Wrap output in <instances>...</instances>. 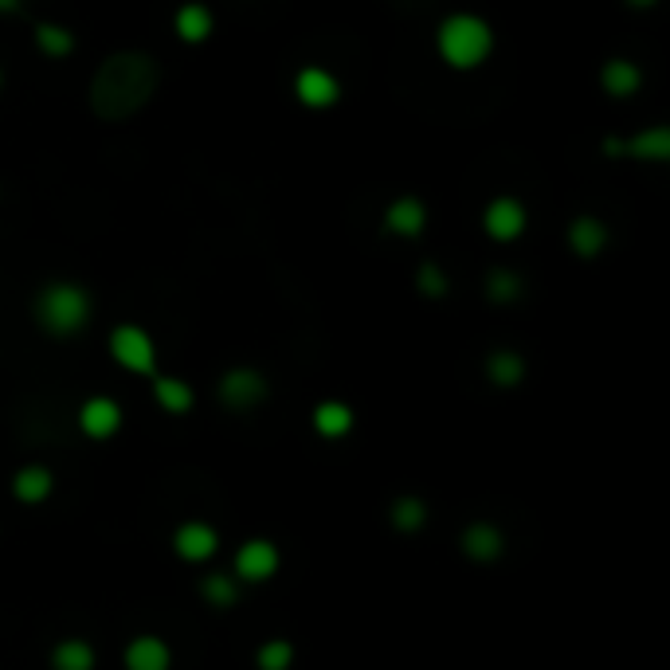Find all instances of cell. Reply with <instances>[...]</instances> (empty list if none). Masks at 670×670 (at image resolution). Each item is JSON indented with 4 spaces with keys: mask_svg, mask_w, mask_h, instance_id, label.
Segmentation results:
<instances>
[{
    "mask_svg": "<svg viewBox=\"0 0 670 670\" xmlns=\"http://www.w3.org/2000/svg\"><path fill=\"white\" fill-rule=\"evenodd\" d=\"M106 349H111L114 365L134 372V377H153L158 372V342L138 322H118L111 337H106Z\"/></svg>",
    "mask_w": 670,
    "mask_h": 670,
    "instance_id": "277c9868",
    "label": "cell"
},
{
    "mask_svg": "<svg viewBox=\"0 0 670 670\" xmlns=\"http://www.w3.org/2000/svg\"><path fill=\"white\" fill-rule=\"evenodd\" d=\"M36 322L47 330L51 337H71L79 330H86V322L94 317V302L86 294V287L79 282H47L44 290L36 294Z\"/></svg>",
    "mask_w": 670,
    "mask_h": 670,
    "instance_id": "3957f363",
    "label": "cell"
},
{
    "mask_svg": "<svg viewBox=\"0 0 670 670\" xmlns=\"http://www.w3.org/2000/svg\"><path fill=\"white\" fill-rule=\"evenodd\" d=\"M459 550H463L466 561H475V565H494L506 553V538L494 521H471L463 530V538H459Z\"/></svg>",
    "mask_w": 670,
    "mask_h": 670,
    "instance_id": "7c38bea8",
    "label": "cell"
},
{
    "mask_svg": "<svg viewBox=\"0 0 670 670\" xmlns=\"http://www.w3.org/2000/svg\"><path fill=\"white\" fill-rule=\"evenodd\" d=\"M282 568V550L270 538H247L240 541V550L232 557V577L240 585H267L279 577Z\"/></svg>",
    "mask_w": 670,
    "mask_h": 670,
    "instance_id": "5b68a950",
    "label": "cell"
},
{
    "mask_svg": "<svg viewBox=\"0 0 670 670\" xmlns=\"http://www.w3.org/2000/svg\"><path fill=\"white\" fill-rule=\"evenodd\" d=\"M389 521H392V530L419 533L428 525V503H424L419 494H401V498L389 506Z\"/></svg>",
    "mask_w": 670,
    "mask_h": 670,
    "instance_id": "603a6c76",
    "label": "cell"
},
{
    "mask_svg": "<svg viewBox=\"0 0 670 670\" xmlns=\"http://www.w3.org/2000/svg\"><path fill=\"white\" fill-rule=\"evenodd\" d=\"M122 667L126 670H173V647L161 635L141 632L122 647Z\"/></svg>",
    "mask_w": 670,
    "mask_h": 670,
    "instance_id": "8fae6325",
    "label": "cell"
},
{
    "mask_svg": "<svg viewBox=\"0 0 670 670\" xmlns=\"http://www.w3.org/2000/svg\"><path fill=\"white\" fill-rule=\"evenodd\" d=\"M624 158L662 165V161L670 158V130L667 126H647V130L635 134V138H624Z\"/></svg>",
    "mask_w": 670,
    "mask_h": 670,
    "instance_id": "44dd1931",
    "label": "cell"
},
{
    "mask_svg": "<svg viewBox=\"0 0 670 670\" xmlns=\"http://www.w3.org/2000/svg\"><path fill=\"white\" fill-rule=\"evenodd\" d=\"M486 377H490V384H498V389H518V384L525 381V357L513 354V349H494V354L486 357Z\"/></svg>",
    "mask_w": 670,
    "mask_h": 670,
    "instance_id": "7402d4cb",
    "label": "cell"
},
{
    "mask_svg": "<svg viewBox=\"0 0 670 670\" xmlns=\"http://www.w3.org/2000/svg\"><path fill=\"white\" fill-rule=\"evenodd\" d=\"M36 47L44 51V56L63 59V56H71V51H74V32L63 28V24L44 20V24H36Z\"/></svg>",
    "mask_w": 670,
    "mask_h": 670,
    "instance_id": "d4e9b609",
    "label": "cell"
},
{
    "mask_svg": "<svg viewBox=\"0 0 670 670\" xmlns=\"http://www.w3.org/2000/svg\"><path fill=\"white\" fill-rule=\"evenodd\" d=\"M267 377H263L259 369H247V365H235V369H228L220 377V384H216V396H220L223 408L232 412H252L255 404L267 401Z\"/></svg>",
    "mask_w": 670,
    "mask_h": 670,
    "instance_id": "8992f818",
    "label": "cell"
},
{
    "mask_svg": "<svg viewBox=\"0 0 670 670\" xmlns=\"http://www.w3.org/2000/svg\"><path fill=\"white\" fill-rule=\"evenodd\" d=\"M74 424H79V431H83L86 439H94V443H106V439H114L122 431V424H126V412H122V404L114 401V396H86V401L79 404V416H74Z\"/></svg>",
    "mask_w": 670,
    "mask_h": 670,
    "instance_id": "ba28073f",
    "label": "cell"
},
{
    "mask_svg": "<svg viewBox=\"0 0 670 670\" xmlns=\"http://www.w3.org/2000/svg\"><path fill=\"white\" fill-rule=\"evenodd\" d=\"M600 86H604V94H612V99H632V94L643 86V71L632 63V59L612 56L604 67H600Z\"/></svg>",
    "mask_w": 670,
    "mask_h": 670,
    "instance_id": "d6986e66",
    "label": "cell"
},
{
    "mask_svg": "<svg viewBox=\"0 0 670 670\" xmlns=\"http://www.w3.org/2000/svg\"><path fill=\"white\" fill-rule=\"evenodd\" d=\"M565 240H568V252L577 255V259H596L608 247V228L600 216L580 212L577 220H568Z\"/></svg>",
    "mask_w": 670,
    "mask_h": 670,
    "instance_id": "9a60e30c",
    "label": "cell"
},
{
    "mask_svg": "<svg viewBox=\"0 0 670 670\" xmlns=\"http://www.w3.org/2000/svg\"><path fill=\"white\" fill-rule=\"evenodd\" d=\"M436 51L451 71H475L494 56V28L490 20L475 12H451L439 20L436 28Z\"/></svg>",
    "mask_w": 670,
    "mask_h": 670,
    "instance_id": "7a4b0ae2",
    "label": "cell"
},
{
    "mask_svg": "<svg viewBox=\"0 0 670 670\" xmlns=\"http://www.w3.org/2000/svg\"><path fill=\"white\" fill-rule=\"evenodd\" d=\"M20 9V0H0V16H9V12Z\"/></svg>",
    "mask_w": 670,
    "mask_h": 670,
    "instance_id": "f1b7e54d",
    "label": "cell"
},
{
    "mask_svg": "<svg viewBox=\"0 0 670 670\" xmlns=\"http://www.w3.org/2000/svg\"><path fill=\"white\" fill-rule=\"evenodd\" d=\"M161 67L149 51H114L91 79V111L103 122H126L158 94Z\"/></svg>",
    "mask_w": 670,
    "mask_h": 670,
    "instance_id": "6da1fadb",
    "label": "cell"
},
{
    "mask_svg": "<svg viewBox=\"0 0 670 670\" xmlns=\"http://www.w3.org/2000/svg\"><path fill=\"white\" fill-rule=\"evenodd\" d=\"M416 290L424 298H443L447 290H451V282H447L443 267L439 263H419L416 267Z\"/></svg>",
    "mask_w": 670,
    "mask_h": 670,
    "instance_id": "83f0119b",
    "label": "cell"
},
{
    "mask_svg": "<svg viewBox=\"0 0 670 670\" xmlns=\"http://www.w3.org/2000/svg\"><path fill=\"white\" fill-rule=\"evenodd\" d=\"M0 86H4V71H0Z\"/></svg>",
    "mask_w": 670,
    "mask_h": 670,
    "instance_id": "4dcf8cb0",
    "label": "cell"
},
{
    "mask_svg": "<svg viewBox=\"0 0 670 670\" xmlns=\"http://www.w3.org/2000/svg\"><path fill=\"white\" fill-rule=\"evenodd\" d=\"M530 223V212L521 205L518 196H494L490 205L483 208V232L494 243H513Z\"/></svg>",
    "mask_w": 670,
    "mask_h": 670,
    "instance_id": "30bf717a",
    "label": "cell"
},
{
    "mask_svg": "<svg viewBox=\"0 0 670 670\" xmlns=\"http://www.w3.org/2000/svg\"><path fill=\"white\" fill-rule=\"evenodd\" d=\"M12 498H16L20 506H44L51 494H56V471L44 463H24L12 475Z\"/></svg>",
    "mask_w": 670,
    "mask_h": 670,
    "instance_id": "4fadbf2b",
    "label": "cell"
},
{
    "mask_svg": "<svg viewBox=\"0 0 670 670\" xmlns=\"http://www.w3.org/2000/svg\"><path fill=\"white\" fill-rule=\"evenodd\" d=\"M483 290L490 302H513V298H521V275L510 267H494L490 275H486Z\"/></svg>",
    "mask_w": 670,
    "mask_h": 670,
    "instance_id": "4316f807",
    "label": "cell"
},
{
    "mask_svg": "<svg viewBox=\"0 0 670 670\" xmlns=\"http://www.w3.org/2000/svg\"><path fill=\"white\" fill-rule=\"evenodd\" d=\"M173 553L185 565H208L220 553V530L205 518H188L173 530Z\"/></svg>",
    "mask_w": 670,
    "mask_h": 670,
    "instance_id": "52a82bcc",
    "label": "cell"
},
{
    "mask_svg": "<svg viewBox=\"0 0 670 670\" xmlns=\"http://www.w3.org/2000/svg\"><path fill=\"white\" fill-rule=\"evenodd\" d=\"M627 4H632V9H655L659 0H627Z\"/></svg>",
    "mask_w": 670,
    "mask_h": 670,
    "instance_id": "f546056e",
    "label": "cell"
},
{
    "mask_svg": "<svg viewBox=\"0 0 670 670\" xmlns=\"http://www.w3.org/2000/svg\"><path fill=\"white\" fill-rule=\"evenodd\" d=\"M240 580L232 577V573H208L205 580H200V596H205V604L212 608H232L240 604Z\"/></svg>",
    "mask_w": 670,
    "mask_h": 670,
    "instance_id": "cb8c5ba5",
    "label": "cell"
},
{
    "mask_svg": "<svg viewBox=\"0 0 670 670\" xmlns=\"http://www.w3.org/2000/svg\"><path fill=\"white\" fill-rule=\"evenodd\" d=\"M424 228H428V205H424L419 196H396V200L384 208V232L389 235L416 240Z\"/></svg>",
    "mask_w": 670,
    "mask_h": 670,
    "instance_id": "5bb4252c",
    "label": "cell"
},
{
    "mask_svg": "<svg viewBox=\"0 0 670 670\" xmlns=\"http://www.w3.org/2000/svg\"><path fill=\"white\" fill-rule=\"evenodd\" d=\"M294 659H298L294 643L282 639V635L259 643V651H255V667H259V670H290V667H294Z\"/></svg>",
    "mask_w": 670,
    "mask_h": 670,
    "instance_id": "484cf974",
    "label": "cell"
},
{
    "mask_svg": "<svg viewBox=\"0 0 670 670\" xmlns=\"http://www.w3.org/2000/svg\"><path fill=\"white\" fill-rule=\"evenodd\" d=\"M173 32H177L181 44H205L208 36L216 32V16L208 4H181L177 12H173Z\"/></svg>",
    "mask_w": 670,
    "mask_h": 670,
    "instance_id": "ac0fdd59",
    "label": "cell"
},
{
    "mask_svg": "<svg viewBox=\"0 0 670 670\" xmlns=\"http://www.w3.org/2000/svg\"><path fill=\"white\" fill-rule=\"evenodd\" d=\"M310 428L322 439H345L357 428V412L345 401H317L310 412Z\"/></svg>",
    "mask_w": 670,
    "mask_h": 670,
    "instance_id": "2e32d148",
    "label": "cell"
},
{
    "mask_svg": "<svg viewBox=\"0 0 670 670\" xmlns=\"http://www.w3.org/2000/svg\"><path fill=\"white\" fill-rule=\"evenodd\" d=\"M153 401L169 416H188L196 404V389L185 377H169V372H153Z\"/></svg>",
    "mask_w": 670,
    "mask_h": 670,
    "instance_id": "e0dca14e",
    "label": "cell"
},
{
    "mask_svg": "<svg viewBox=\"0 0 670 670\" xmlns=\"http://www.w3.org/2000/svg\"><path fill=\"white\" fill-rule=\"evenodd\" d=\"M99 667V651L83 635H67L51 647V670H94Z\"/></svg>",
    "mask_w": 670,
    "mask_h": 670,
    "instance_id": "ffe728a7",
    "label": "cell"
},
{
    "mask_svg": "<svg viewBox=\"0 0 670 670\" xmlns=\"http://www.w3.org/2000/svg\"><path fill=\"white\" fill-rule=\"evenodd\" d=\"M290 91H294V99L307 106V111H326V106H334L337 99H342V83H337V74L326 71V67H317V63L298 67Z\"/></svg>",
    "mask_w": 670,
    "mask_h": 670,
    "instance_id": "9c48e42d",
    "label": "cell"
}]
</instances>
